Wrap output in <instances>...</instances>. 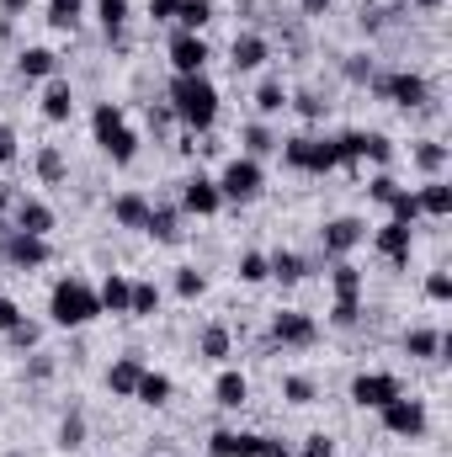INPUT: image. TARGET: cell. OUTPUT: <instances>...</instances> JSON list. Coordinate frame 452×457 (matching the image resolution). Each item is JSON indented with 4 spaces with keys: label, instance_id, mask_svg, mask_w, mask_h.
<instances>
[{
    "label": "cell",
    "instance_id": "cell-19",
    "mask_svg": "<svg viewBox=\"0 0 452 457\" xmlns=\"http://www.w3.org/2000/svg\"><path fill=\"white\" fill-rule=\"evenodd\" d=\"M245 399H250L245 372H239V367H219V378H213V404H219V410H245Z\"/></svg>",
    "mask_w": 452,
    "mask_h": 457
},
{
    "label": "cell",
    "instance_id": "cell-40",
    "mask_svg": "<svg viewBox=\"0 0 452 457\" xmlns=\"http://www.w3.org/2000/svg\"><path fill=\"white\" fill-rule=\"evenodd\" d=\"M415 165H421L426 176H442V170H448V144H437V138H421V144H415Z\"/></svg>",
    "mask_w": 452,
    "mask_h": 457
},
{
    "label": "cell",
    "instance_id": "cell-15",
    "mask_svg": "<svg viewBox=\"0 0 452 457\" xmlns=\"http://www.w3.org/2000/svg\"><path fill=\"white\" fill-rule=\"evenodd\" d=\"M11 228H21V234H54V208L43 203V197H16L11 203Z\"/></svg>",
    "mask_w": 452,
    "mask_h": 457
},
{
    "label": "cell",
    "instance_id": "cell-28",
    "mask_svg": "<svg viewBox=\"0 0 452 457\" xmlns=\"http://www.w3.org/2000/svg\"><path fill=\"white\" fill-rule=\"evenodd\" d=\"M255 453V431H213L208 457H250Z\"/></svg>",
    "mask_w": 452,
    "mask_h": 457
},
{
    "label": "cell",
    "instance_id": "cell-16",
    "mask_svg": "<svg viewBox=\"0 0 452 457\" xmlns=\"http://www.w3.org/2000/svg\"><path fill=\"white\" fill-rule=\"evenodd\" d=\"M372 245H378V255H383V261H394V266H410L415 228H410V224H394V219H389V224L372 234Z\"/></svg>",
    "mask_w": 452,
    "mask_h": 457
},
{
    "label": "cell",
    "instance_id": "cell-10",
    "mask_svg": "<svg viewBox=\"0 0 452 457\" xmlns=\"http://www.w3.org/2000/svg\"><path fill=\"white\" fill-rule=\"evenodd\" d=\"M405 394V383L394 378V372H356L351 378V404L356 410H383L389 399H399Z\"/></svg>",
    "mask_w": 452,
    "mask_h": 457
},
{
    "label": "cell",
    "instance_id": "cell-32",
    "mask_svg": "<svg viewBox=\"0 0 452 457\" xmlns=\"http://www.w3.org/2000/svg\"><path fill=\"white\" fill-rule=\"evenodd\" d=\"M32 165H38V181H43V187H59V181L70 176V165H64V154H59V144H43Z\"/></svg>",
    "mask_w": 452,
    "mask_h": 457
},
{
    "label": "cell",
    "instance_id": "cell-39",
    "mask_svg": "<svg viewBox=\"0 0 452 457\" xmlns=\"http://www.w3.org/2000/svg\"><path fill=\"white\" fill-rule=\"evenodd\" d=\"M288 107L304 117V122H320V117L331 112V102H325L320 91H288Z\"/></svg>",
    "mask_w": 452,
    "mask_h": 457
},
{
    "label": "cell",
    "instance_id": "cell-1",
    "mask_svg": "<svg viewBox=\"0 0 452 457\" xmlns=\"http://www.w3.org/2000/svg\"><path fill=\"white\" fill-rule=\"evenodd\" d=\"M171 117L197 138V133H213L219 122V86L208 75H171Z\"/></svg>",
    "mask_w": 452,
    "mask_h": 457
},
{
    "label": "cell",
    "instance_id": "cell-47",
    "mask_svg": "<svg viewBox=\"0 0 452 457\" xmlns=\"http://www.w3.org/2000/svg\"><path fill=\"white\" fill-rule=\"evenodd\" d=\"M356 320H362V298H336L331 303V325L336 330H356Z\"/></svg>",
    "mask_w": 452,
    "mask_h": 457
},
{
    "label": "cell",
    "instance_id": "cell-22",
    "mask_svg": "<svg viewBox=\"0 0 452 457\" xmlns=\"http://www.w3.org/2000/svg\"><path fill=\"white\" fill-rule=\"evenodd\" d=\"M266 266H272V282H282V287H293V282H304L314 271V261H304L298 250H272Z\"/></svg>",
    "mask_w": 452,
    "mask_h": 457
},
{
    "label": "cell",
    "instance_id": "cell-59",
    "mask_svg": "<svg viewBox=\"0 0 452 457\" xmlns=\"http://www.w3.org/2000/svg\"><path fill=\"white\" fill-rule=\"evenodd\" d=\"M11 203H16V192H11V181H0V213H11Z\"/></svg>",
    "mask_w": 452,
    "mask_h": 457
},
{
    "label": "cell",
    "instance_id": "cell-42",
    "mask_svg": "<svg viewBox=\"0 0 452 457\" xmlns=\"http://www.w3.org/2000/svg\"><path fill=\"white\" fill-rule=\"evenodd\" d=\"M203 293H208V277H203L197 266H181V271H176V298H181V303H197Z\"/></svg>",
    "mask_w": 452,
    "mask_h": 457
},
{
    "label": "cell",
    "instance_id": "cell-3",
    "mask_svg": "<svg viewBox=\"0 0 452 457\" xmlns=\"http://www.w3.org/2000/svg\"><path fill=\"white\" fill-rule=\"evenodd\" d=\"M91 133H96V144H102V154H107L113 165H133V154H138V133L128 128V112H122L117 102H96V112H91Z\"/></svg>",
    "mask_w": 452,
    "mask_h": 457
},
{
    "label": "cell",
    "instance_id": "cell-50",
    "mask_svg": "<svg viewBox=\"0 0 452 457\" xmlns=\"http://www.w3.org/2000/svg\"><path fill=\"white\" fill-rule=\"evenodd\" d=\"M346 80H351V86H367V80H372V64H367V54H351V59H346Z\"/></svg>",
    "mask_w": 452,
    "mask_h": 457
},
{
    "label": "cell",
    "instance_id": "cell-30",
    "mask_svg": "<svg viewBox=\"0 0 452 457\" xmlns=\"http://www.w3.org/2000/svg\"><path fill=\"white\" fill-rule=\"evenodd\" d=\"M96 21L107 32V43L122 48V27H128V0H96Z\"/></svg>",
    "mask_w": 452,
    "mask_h": 457
},
{
    "label": "cell",
    "instance_id": "cell-56",
    "mask_svg": "<svg viewBox=\"0 0 452 457\" xmlns=\"http://www.w3.org/2000/svg\"><path fill=\"white\" fill-rule=\"evenodd\" d=\"M27 372L43 383V378H54V361H48V356H32V367H27Z\"/></svg>",
    "mask_w": 452,
    "mask_h": 457
},
{
    "label": "cell",
    "instance_id": "cell-5",
    "mask_svg": "<svg viewBox=\"0 0 452 457\" xmlns=\"http://www.w3.org/2000/svg\"><path fill=\"white\" fill-rule=\"evenodd\" d=\"M367 91H372L378 102H394L399 112H421V107L431 102V80H426V75H415V70L372 75V80H367Z\"/></svg>",
    "mask_w": 452,
    "mask_h": 457
},
{
    "label": "cell",
    "instance_id": "cell-33",
    "mask_svg": "<svg viewBox=\"0 0 452 457\" xmlns=\"http://www.w3.org/2000/svg\"><path fill=\"white\" fill-rule=\"evenodd\" d=\"M160 314V287L155 282H133L128 293V320H155Z\"/></svg>",
    "mask_w": 452,
    "mask_h": 457
},
{
    "label": "cell",
    "instance_id": "cell-58",
    "mask_svg": "<svg viewBox=\"0 0 452 457\" xmlns=\"http://www.w3.org/2000/svg\"><path fill=\"white\" fill-rule=\"evenodd\" d=\"M331 5H336V0H298V11H304V16H325Z\"/></svg>",
    "mask_w": 452,
    "mask_h": 457
},
{
    "label": "cell",
    "instance_id": "cell-26",
    "mask_svg": "<svg viewBox=\"0 0 452 457\" xmlns=\"http://www.w3.org/2000/svg\"><path fill=\"white\" fill-rule=\"evenodd\" d=\"M128 293H133V277L107 271V277H102V287H96V298H102V314H122V320H128Z\"/></svg>",
    "mask_w": 452,
    "mask_h": 457
},
{
    "label": "cell",
    "instance_id": "cell-14",
    "mask_svg": "<svg viewBox=\"0 0 452 457\" xmlns=\"http://www.w3.org/2000/svg\"><path fill=\"white\" fill-rule=\"evenodd\" d=\"M272 59V43L261 37V32H234V43H229V64H234V75H250V70H261Z\"/></svg>",
    "mask_w": 452,
    "mask_h": 457
},
{
    "label": "cell",
    "instance_id": "cell-41",
    "mask_svg": "<svg viewBox=\"0 0 452 457\" xmlns=\"http://www.w3.org/2000/svg\"><path fill=\"white\" fill-rule=\"evenodd\" d=\"M80 447H86V415L70 410V415L59 420V453H80Z\"/></svg>",
    "mask_w": 452,
    "mask_h": 457
},
{
    "label": "cell",
    "instance_id": "cell-48",
    "mask_svg": "<svg viewBox=\"0 0 452 457\" xmlns=\"http://www.w3.org/2000/svg\"><path fill=\"white\" fill-rule=\"evenodd\" d=\"M426 298H431V303H452V277L448 271H431V277H426Z\"/></svg>",
    "mask_w": 452,
    "mask_h": 457
},
{
    "label": "cell",
    "instance_id": "cell-55",
    "mask_svg": "<svg viewBox=\"0 0 452 457\" xmlns=\"http://www.w3.org/2000/svg\"><path fill=\"white\" fill-rule=\"evenodd\" d=\"M149 16L155 21H176V0H149Z\"/></svg>",
    "mask_w": 452,
    "mask_h": 457
},
{
    "label": "cell",
    "instance_id": "cell-9",
    "mask_svg": "<svg viewBox=\"0 0 452 457\" xmlns=\"http://www.w3.org/2000/svg\"><path fill=\"white\" fill-rule=\"evenodd\" d=\"M165 54H171V70H176V75H203L208 59H213L208 37H203V32H181V27L171 32V48H165Z\"/></svg>",
    "mask_w": 452,
    "mask_h": 457
},
{
    "label": "cell",
    "instance_id": "cell-35",
    "mask_svg": "<svg viewBox=\"0 0 452 457\" xmlns=\"http://www.w3.org/2000/svg\"><path fill=\"white\" fill-rule=\"evenodd\" d=\"M362 266H351V261H331V287H336V298H362Z\"/></svg>",
    "mask_w": 452,
    "mask_h": 457
},
{
    "label": "cell",
    "instance_id": "cell-51",
    "mask_svg": "<svg viewBox=\"0 0 452 457\" xmlns=\"http://www.w3.org/2000/svg\"><path fill=\"white\" fill-rule=\"evenodd\" d=\"M250 457H293V447L282 436H255V453Z\"/></svg>",
    "mask_w": 452,
    "mask_h": 457
},
{
    "label": "cell",
    "instance_id": "cell-46",
    "mask_svg": "<svg viewBox=\"0 0 452 457\" xmlns=\"http://www.w3.org/2000/svg\"><path fill=\"white\" fill-rule=\"evenodd\" d=\"M362 160H372V165H389V160H394V144H389L383 133H367V128H362Z\"/></svg>",
    "mask_w": 452,
    "mask_h": 457
},
{
    "label": "cell",
    "instance_id": "cell-21",
    "mask_svg": "<svg viewBox=\"0 0 452 457\" xmlns=\"http://www.w3.org/2000/svg\"><path fill=\"white\" fill-rule=\"evenodd\" d=\"M448 351L452 336H442V330H405V356H415V361H437Z\"/></svg>",
    "mask_w": 452,
    "mask_h": 457
},
{
    "label": "cell",
    "instance_id": "cell-17",
    "mask_svg": "<svg viewBox=\"0 0 452 457\" xmlns=\"http://www.w3.org/2000/svg\"><path fill=\"white\" fill-rule=\"evenodd\" d=\"M144 234H149L155 245H181V208H171V203H149Z\"/></svg>",
    "mask_w": 452,
    "mask_h": 457
},
{
    "label": "cell",
    "instance_id": "cell-60",
    "mask_svg": "<svg viewBox=\"0 0 452 457\" xmlns=\"http://www.w3.org/2000/svg\"><path fill=\"white\" fill-rule=\"evenodd\" d=\"M410 5H415V11H437L442 0H410Z\"/></svg>",
    "mask_w": 452,
    "mask_h": 457
},
{
    "label": "cell",
    "instance_id": "cell-4",
    "mask_svg": "<svg viewBox=\"0 0 452 457\" xmlns=\"http://www.w3.org/2000/svg\"><path fill=\"white\" fill-rule=\"evenodd\" d=\"M277 154H282L288 170H304V176H331V170H340L336 144H331V138H314V133H293V138H282Z\"/></svg>",
    "mask_w": 452,
    "mask_h": 457
},
{
    "label": "cell",
    "instance_id": "cell-43",
    "mask_svg": "<svg viewBox=\"0 0 452 457\" xmlns=\"http://www.w3.org/2000/svg\"><path fill=\"white\" fill-rule=\"evenodd\" d=\"M282 399H288V404H314V399H320V388H314V378L288 372V378H282Z\"/></svg>",
    "mask_w": 452,
    "mask_h": 457
},
{
    "label": "cell",
    "instance_id": "cell-20",
    "mask_svg": "<svg viewBox=\"0 0 452 457\" xmlns=\"http://www.w3.org/2000/svg\"><path fill=\"white\" fill-rule=\"evenodd\" d=\"M415 203H421V219H448L452 213V187L442 176H426V187H415Z\"/></svg>",
    "mask_w": 452,
    "mask_h": 457
},
{
    "label": "cell",
    "instance_id": "cell-31",
    "mask_svg": "<svg viewBox=\"0 0 452 457\" xmlns=\"http://www.w3.org/2000/svg\"><path fill=\"white\" fill-rule=\"evenodd\" d=\"M255 112H261V117H277V112H288V86H282L277 75H266V80L255 86Z\"/></svg>",
    "mask_w": 452,
    "mask_h": 457
},
{
    "label": "cell",
    "instance_id": "cell-6",
    "mask_svg": "<svg viewBox=\"0 0 452 457\" xmlns=\"http://www.w3.org/2000/svg\"><path fill=\"white\" fill-rule=\"evenodd\" d=\"M213 181H219V197H224V203H255V197H261V187H266V170H261V160L234 154Z\"/></svg>",
    "mask_w": 452,
    "mask_h": 457
},
{
    "label": "cell",
    "instance_id": "cell-7",
    "mask_svg": "<svg viewBox=\"0 0 452 457\" xmlns=\"http://www.w3.org/2000/svg\"><path fill=\"white\" fill-rule=\"evenodd\" d=\"M378 415H383V431H389V436H399V442H421V436H426V426H431L426 399H410V394L389 399Z\"/></svg>",
    "mask_w": 452,
    "mask_h": 457
},
{
    "label": "cell",
    "instance_id": "cell-34",
    "mask_svg": "<svg viewBox=\"0 0 452 457\" xmlns=\"http://www.w3.org/2000/svg\"><path fill=\"white\" fill-rule=\"evenodd\" d=\"M213 21V0H176V27L181 32H203Z\"/></svg>",
    "mask_w": 452,
    "mask_h": 457
},
{
    "label": "cell",
    "instance_id": "cell-13",
    "mask_svg": "<svg viewBox=\"0 0 452 457\" xmlns=\"http://www.w3.org/2000/svg\"><path fill=\"white\" fill-rule=\"evenodd\" d=\"M176 208H181V213H197V219H213V213L224 208L219 181H213V176H203V170H197V176H187V181H181V203H176Z\"/></svg>",
    "mask_w": 452,
    "mask_h": 457
},
{
    "label": "cell",
    "instance_id": "cell-29",
    "mask_svg": "<svg viewBox=\"0 0 452 457\" xmlns=\"http://www.w3.org/2000/svg\"><path fill=\"white\" fill-rule=\"evenodd\" d=\"M197 351H203V361L229 367V356H234V336H229V325H208V330L197 336Z\"/></svg>",
    "mask_w": 452,
    "mask_h": 457
},
{
    "label": "cell",
    "instance_id": "cell-44",
    "mask_svg": "<svg viewBox=\"0 0 452 457\" xmlns=\"http://www.w3.org/2000/svg\"><path fill=\"white\" fill-rule=\"evenodd\" d=\"M5 341L16 345V351H38V341H43V325H38V320H27V314H21V320H16V325H11V330H5Z\"/></svg>",
    "mask_w": 452,
    "mask_h": 457
},
{
    "label": "cell",
    "instance_id": "cell-45",
    "mask_svg": "<svg viewBox=\"0 0 452 457\" xmlns=\"http://www.w3.org/2000/svg\"><path fill=\"white\" fill-rule=\"evenodd\" d=\"M239 282H250V287L272 282V266H266V255H261V250H245V255H239Z\"/></svg>",
    "mask_w": 452,
    "mask_h": 457
},
{
    "label": "cell",
    "instance_id": "cell-23",
    "mask_svg": "<svg viewBox=\"0 0 452 457\" xmlns=\"http://www.w3.org/2000/svg\"><path fill=\"white\" fill-rule=\"evenodd\" d=\"M43 117H48V122H70V117H75V91H70L64 75H54V80L43 86Z\"/></svg>",
    "mask_w": 452,
    "mask_h": 457
},
{
    "label": "cell",
    "instance_id": "cell-49",
    "mask_svg": "<svg viewBox=\"0 0 452 457\" xmlns=\"http://www.w3.org/2000/svg\"><path fill=\"white\" fill-rule=\"evenodd\" d=\"M394 192H399V181H394V176H389V170H378V176H372V181H367V197H372V203H389V197H394Z\"/></svg>",
    "mask_w": 452,
    "mask_h": 457
},
{
    "label": "cell",
    "instance_id": "cell-11",
    "mask_svg": "<svg viewBox=\"0 0 452 457\" xmlns=\"http://www.w3.org/2000/svg\"><path fill=\"white\" fill-rule=\"evenodd\" d=\"M272 341H277V345H293V351H309V345L320 341V325H314V314L277 309V314H272Z\"/></svg>",
    "mask_w": 452,
    "mask_h": 457
},
{
    "label": "cell",
    "instance_id": "cell-8",
    "mask_svg": "<svg viewBox=\"0 0 452 457\" xmlns=\"http://www.w3.org/2000/svg\"><path fill=\"white\" fill-rule=\"evenodd\" d=\"M0 261L16 266V271H38V266L54 261V245H48L43 234H21V228H11V239L0 245Z\"/></svg>",
    "mask_w": 452,
    "mask_h": 457
},
{
    "label": "cell",
    "instance_id": "cell-24",
    "mask_svg": "<svg viewBox=\"0 0 452 457\" xmlns=\"http://www.w3.org/2000/svg\"><path fill=\"white\" fill-rule=\"evenodd\" d=\"M138 378H144V361H138V356H117L113 367H107V394H113V399H133Z\"/></svg>",
    "mask_w": 452,
    "mask_h": 457
},
{
    "label": "cell",
    "instance_id": "cell-52",
    "mask_svg": "<svg viewBox=\"0 0 452 457\" xmlns=\"http://www.w3.org/2000/svg\"><path fill=\"white\" fill-rule=\"evenodd\" d=\"M304 457H336V442L325 431H314V436H304Z\"/></svg>",
    "mask_w": 452,
    "mask_h": 457
},
{
    "label": "cell",
    "instance_id": "cell-12",
    "mask_svg": "<svg viewBox=\"0 0 452 457\" xmlns=\"http://www.w3.org/2000/svg\"><path fill=\"white\" fill-rule=\"evenodd\" d=\"M362 239H367V224L351 219V213H346V219H331V224L320 228V250H325V261H346Z\"/></svg>",
    "mask_w": 452,
    "mask_h": 457
},
{
    "label": "cell",
    "instance_id": "cell-57",
    "mask_svg": "<svg viewBox=\"0 0 452 457\" xmlns=\"http://www.w3.org/2000/svg\"><path fill=\"white\" fill-rule=\"evenodd\" d=\"M27 5H32V0H0V16H5V21H16Z\"/></svg>",
    "mask_w": 452,
    "mask_h": 457
},
{
    "label": "cell",
    "instance_id": "cell-2",
    "mask_svg": "<svg viewBox=\"0 0 452 457\" xmlns=\"http://www.w3.org/2000/svg\"><path fill=\"white\" fill-rule=\"evenodd\" d=\"M48 320L59 330H86L91 320H102V298L86 277H59L48 293Z\"/></svg>",
    "mask_w": 452,
    "mask_h": 457
},
{
    "label": "cell",
    "instance_id": "cell-36",
    "mask_svg": "<svg viewBox=\"0 0 452 457\" xmlns=\"http://www.w3.org/2000/svg\"><path fill=\"white\" fill-rule=\"evenodd\" d=\"M239 138H245V154H250V160H261V154H277V149H282V138H277L266 122H250Z\"/></svg>",
    "mask_w": 452,
    "mask_h": 457
},
{
    "label": "cell",
    "instance_id": "cell-53",
    "mask_svg": "<svg viewBox=\"0 0 452 457\" xmlns=\"http://www.w3.org/2000/svg\"><path fill=\"white\" fill-rule=\"evenodd\" d=\"M16 154H21V149H16V128L0 122V165H16Z\"/></svg>",
    "mask_w": 452,
    "mask_h": 457
},
{
    "label": "cell",
    "instance_id": "cell-38",
    "mask_svg": "<svg viewBox=\"0 0 452 457\" xmlns=\"http://www.w3.org/2000/svg\"><path fill=\"white\" fill-rule=\"evenodd\" d=\"M383 208H389V219H394V224H410V228L421 224V203H415V192H410V187H399Z\"/></svg>",
    "mask_w": 452,
    "mask_h": 457
},
{
    "label": "cell",
    "instance_id": "cell-54",
    "mask_svg": "<svg viewBox=\"0 0 452 457\" xmlns=\"http://www.w3.org/2000/svg\"><path fill=\"white\" fill-rule=\"evenodd\" d=\"M16 320H21V309H16V303H11V298L0 293V336H5V330H11Z\"/></svg>",
    "mask_w": 452,
    "mask_h": 457
},
{
    "label": "cell",
    "instance_id": "cell-27",
    "mask_svg": "<svg viewBox=\"0 0 452 457\" xmlns=\"http://www.w3.org/2000/svg\"><path fill=\"white\" fill-rule=\"evenodd\" d=\"M171 378L165 372H155V367H144V378H138V388H133V399L138 404H149V410H160V404H171Z\"/></svg>",
    "mask_w": 452,
    "mask_h": 457
},
{
    "label": "cell",
    "instance_id": "cell-25",
    "mask_svg": "<svg viewBox=\"0 0 452 457\" xmlns=\"http://www.w3.org/2000/svg\"><path fill=\"white\" fill-rule=\"evenodd\" d=\"M144 219H149V197H144V192H117L113 197V224L117 228H138V234H144Z\"/></svg>",
    "mask_w": 452,
    "mask_h": 457
},
{
    "label": "cell",
    "instance_id": "cell-18",
    "mask_svg": "<svg viewBox=\"0 0 452 457\" xmlns=\"http://www.w3.org/2000/svg\"><path fill=\"white\" fill-rule=\"evenodd\" d=\"M16 75H21V80H54V75H59V54L43 48V43H32V48L16 54Z\"/></svg>",
    "mask_w": 452,
    "mask_h": 457
},
{
    "label": "cell",
    "instance_id": "cell-61",
    "mask_svg": "<svg viewBox=\"0 0 452 457\" xmlns=\"http://www.w3.org/2000/svg\"><path fill=\"white\" fill-rule=\"evenodd\" d=\"M5 457H27V453H5Z\"/></svg>",
    "mask_w": 452,
    "mask_h": 457
},
{
    "label": "cell",
    "instance_id": "cell-37",
    "mask_svg": "<svg viewBox=\"0 0 452 457\" xmlns=\"http://www.w3.org/2000/svg\"><path fill=\"white\" fill-rule=\"evenodd\" d=\"M86 16V0H48V27L54 32H75Z\"/></svg>",
    "mask_w": 452,
    "mask_h": 457
}]
</instances>
